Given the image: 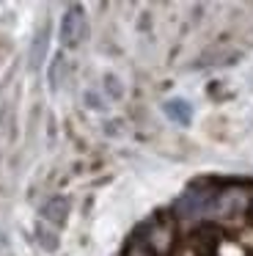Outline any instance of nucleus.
<instances>
[{
    "instance_id": "obj_12",
    "label": "nucleus",
    "mask_w": 253,
    "mask_h": 256,
    "mask_svg": "<svg viewBox=\"0 0 253 256\" xmlns=\"http://www.w3.org/2000/svg\"><path fill=\"white\" fill-rule=\"evenodd\" d=\"M248 220L253 223V188H250V204H248Z\"/></svg>"
},
{
    "instance_id": "obj_9",
    "label": "nucleus",
    "mask_w": 253,
    "mask_h": 256,
    "mask_svg": "<svg viewBox=\"0 0 253 256\" xmlns=\"http://www.w3.org/2000/svg\"><path fill=\"white\" fill-rule=\"evenodd\" d=\"M38 242L44 245V250L58 248V237H55V232H50V228H38Z\"/></svg>"
},
{
    "instance_id": "obj_8",
    "label": "nucleus",
    "mask_w": 253,
    "mask_h": 256,
    "mask_svg": "<svg viewBox=\"0 0 253 256\" xmlns=\"http://www.w3.org/2000/svg\"><path fill=\"white\" fill-rule=\"evenodd\" d=\"M124 256H154V254H152V248L143 242L140 234L135 232V234H132V240L126 242V248H124Z\"/></svg>"
},
{
    "instance_id": "obj_6",
    "label": "nucleus",
    "mask_w": 253,
    "mask_h": 256,
    "mask_svg": "<svg viewBox=\"0 0 253 256\" xmlns=\"http://www.w3.org/2000/svg\"><path fill=\"white\" fill-rule=\"evenodd\" d=\"M165 113H168V118H174L176 124H190L192 122V108H190V102H184V100H168L165 102Z\"/></svg>"
},
{
    "instance_id": "obj_4",
    "label": "nucleus",
    "mask_w": 253,
    "mask_h": 256,
    "mask_svg": "<svg viewBox=\"0 0 253 256\" xmlns=\"http://www.w3.org/2000/svg\"><path fill=\"white\" fill-rule=\"evenodd\" d=\"M88 34V20L82 14V6H69L60 20V42L66 47H77Z\"/></svg>"
},
{
    "instance_id": "obj_7",
    "label": "nucleus",
    "mask_w": 253,
    "mask_h": 256,
    "mask_svg": "<svg viewBox=\"0 0 253 256\" xmlns=\"http://www.w3.org/2000/svg\"><path fill=\"white\" fill-rule=\"evenodd\" d=\"M47 44H50V28L44 25V28L36 34V39H33V47H30V66H33V69L42 66L44 56H47Z\"/></svg>"
},
{
    "instance_id": "obj_10",
    "label": "nucleus",
    "mask_w": 253,
    "mask_h": 256,
    "mask_svg": "<svg viewBox=\"0 0 253 256\" xmlns=\"http://www.w3.org/2000/svg\"><path fill=\"white\" fill-rule=\"evenodd\" d=\"M60 66H64V58H55V61H52V66H50V83H52V86H58V74H60Z\"/></svg>"
},
{
    "instance_id": "obj_11",
    "label": "nucleus",
    "mask_w": 253,
    "mask_h": 256,
    "mask_svg": "<svg viewBox=\"0 0 253 256\" xmlns=\"http://www.w3.org/2000/svg\"><path fill=\"white\" fill-rule=\"evenodd\" d=\"M104 86H108V91L113 96H121V83H116V78H108V83H104Z\"/></svg>"
},
{
    "instance_id": "obj_1",
    "label": "nucleus",
    "mask_w": 253,
    "mask_h": 256,
    "mask_svg": "<svg viewBox=\"0 0 253 256\" xmlns=\"http://www.w3.org/2000/svg\"><path fill=\"white\" fill-rule=\"evenodd\" d=\"M248 204H250V190L240 188V184L220 188L212 201V210H209V223L220 226L223 232L242 226L248 220Z\"/></svg>"
},
{
    "instance_id": "obj_2",
    "label": "nucleus",
    "mask_w": 253,
    "mask_h": 256,
    "mask_svg": "<svg viewBox=\"0 0 253 256\" xmlns=\"http://www.w3.org/2000/svg\"><path fill=\"white\" fill-rule=\"evenodd\" d=\"M138 234L152 248L154 256H174L176 245H179V223H176L174 212H157L152 220H146L138 228Z\"/></svg>"
},
{
    "instance_id": "obj_5",
    "label": "nucleus",
    "mask_w": 253,
    "mask_h": 256,
    "mask_svg": "<svg viewBox=\"0 0 253 256\" xmlns=\"http://www.w3.org/2000/svg\"><path fill=\"white\" fill-rule=\"evenodd\" d=\"M42 218L50 220L52 226H64L66 218H69V198H64V196H52V198L42 206Z\"/></svg>"
},
{
    "instance_id": "obj_3",
    "label": "nucleus",
    "mask_w": 253,
    "mask_h": 256,
    "mask_svg": "<svg viewBox=\"0 0 253 256\" xmlns=\"http://www.w3.org/2000/svg\"><path fill=\"white\" fill-rule=\"evenodd\" d=\"M223 242V228L214 223H201L198 228H192L190 234V248L196 256H218V248Z\"/></svg>"
}]
</instances>
